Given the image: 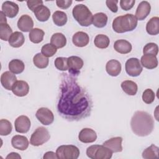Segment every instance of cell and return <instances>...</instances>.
I'll list each match as a JSON object with an SVG mask.
<instances>
[{"mask_svg":"<svg viewBox=\"0 0 159 159\" xmlns=\"http://www.w3.org/2000/svg\"><path fill=\"white\" fill-rule=\"evenodd\" d=\"M57 111L65 119L80 120L90 116L93 101L89 94L77 82L75 76L61 74Z\"/></svg>","mask_w":159,"mask_h":159,"instance_id":"obj_1","label":"cell"},{"mask_svg":"<svg viewBox=\"0 0 159 159\" xmlns=\"http://www.w3.org/2000/svg\"><path fill=\"white\" fill-rule=\"evenodd\" d=\"M130 127L132 132L138 136L145 137L152 133L154 127L153 119L145 111H137L133 115Z\"/></svg>","mask_w":159,"mask_h":159,"instance_id":"obj_2","label":"cell"},{"mask_svg":"<svg viewBox=\"0 0 159 159\" xmlns=\"http://www.w3.org/2000/svg\"><path fill=\"white\" fill-rule=\"evenodd\" d=\"M137 25V19L132 14H126L116 17L112 22V29L117 33L132 31Z\"/></svg>","mask_w":159,"mask_h":159,"instance_id":"obj_3","label":"cell"},{"mask_svg":"<svg viewBox=\"0 0 159 159\" xmlns=\"http://www.w3.org/2000/svg\"><path fill=\"white\" fill-rule=\"evenodd\" d=\"M74 19L83 27H88L93 22V14L88 7L82 4L76 5L72 11Z\"/></svg>","mask_w":159,"mask_h":159,"instance_id":"obj_4","label":"cell"},{"mask_svg":"<svg viewBox=\"0 0 159 159\" xmlns=\"http://www.w3.org/2000/svg\"><path fill=\"white\" fill-rule=\"evenodd\" d=\"M86 155L92 159H109L112 157V152L103 145H93L87 148Z\"/></svg>","mask_w":159,"mask_h":159,"instance_id":"obj_5","label":"cell"},{"mask_svg":"<svg viewBox=\"0 0 159 159\" xmlns=\"http://www.w3.org/2000/svg\"><path fill=\"white\" fill-rule=\"evenodd\" d=\"M79 148L73 145H63L58 147L56 155L60 159H76L80 155Z\"/></svg>","mask_w":159,"mask_h":159,"instance_id":"obj_6","label":"cell"},{"mask_svg":"<svg viewBox=\"0 0 159 159\" xmlns=\"http://www.w3.org/2000/svg\"><path fill=\"white\" fill-rule=\"evenodd\" d=\"M50 138L48 130L43 127H39L32 133L30 143L33 146H40L47 142Z\"/></svg>","mask_w":159,"mask_h":159,"instance_id":"obj_7","label":"cell"},{"mask_svg":"<svg viewBox=\"0 0 159 159\" xmlns=\"http://www.w3.org/2000/svg\"><path fill=\"white\" fill-rule=\"evenodd\" d=\"M126 73L130 76L136 77L142 71V66L139 60L137 58H130L127 60L125 65Z\"/></svg>","mask_w":159,"mask_h":159,"instance_id":"obj_8","label":"cell"},{"mask_svg":"<svg viewBox=\"0 0 159 159\" xmlns=\"http://www.w3.org/2000/svg\"><path fill=\"white\" fill-rule=\"evenodd\" d=\"M35 116L38 120L45 125L52 124L54 120L53 112L47 107L39 108L36 112Z\"/></svg>","mask_w":159,"mask_h":159,"instance_id":"obj_9","label":"cell"},{"mask_svg":"<svg viewBox=\"0 0 159 159\" xmlns=\"http://www.w3.org/2000/svg\"><path fill=\"white\" fill-rule=\"evenodd\" d=\"M83 60L77 56H71L68 58V65L70 74L75 76L80 73V70L83 66Z\"/></svg>","mask_w":159,"mask_h":159,"instance_id":"obj_10","label":"cell"},{"mask_svg":"<svg viewBox=\"0 0 159 159\" xmlns=\"http://www.w3.org/2000/svg\"><path fill=\"white\" fill-rule=\"evenodd\" d=\"M30 120L26 116H19L14 122L15 130L17 132L24 134L27 133L30 127Z\"/></svg>","mask_w":159,"mask_h":159,"instance_id":"obj_11","label":"cell"},{"mask_svg":"<svg viewBox=\"0 0 159 159\" xmlns=\"http://www.w3.org/2000/svg\"><path fill=\"white\" fill-rule=\"evenodd\" d=\"M2 12L8 17L14 18L19 12L18 5L12 1H5L2 4Z\"/></svg>","mask_w":159,"mask_h":159,"instance_id":"obj_12","label":"cell"},{"mask_svg":"<svg viewBox=\"0 0 159 159\" xmlns=\"http://www.w3.org/2000/svg\"><path fill=\"white\" fill-rule=\"evenodd\" d=\"M12 93L17 96L23 97L26 96L29 91V86L28 83L22 80L16 81L12 88Z\"/></svg>","mask_w":159,"mask_h":159,"instance_id":"obj_13","label":"cell"},{"mask_svg":"<svg viewBox=\"0 0 159 159\" xmlns=\"http://www.w3.org/2000/svg\"><path fill=\"white\" fill-rule=\"evenodd\" d=\"M79 140L83 143H92L96 141L97 134L96 132L89 128H84L79 133Z\"/></svg>","mask_w":159,"mask_h":159,"instance_id":"obj_14","label":"cell"},{"mask_svg":"<svg viewBox=\"0 0 159 159\" xmlns=\"http://www.w3.org/2000/svg\"><path fill=\"white\" fill-rule=\"evenodd\" d=\"M151 10V6L148 1H143L139 3L136 11L135 17L139 20H144L150 14Z\"/></svg>","mask_w":159,"mask_h":159,"instance_id":"obj_15","label":"cell"},{"mask_svg":"<svg viewBox=\"0 0 159 159\" xmlns=\"http://www.w3.org/2000/svg\"><path fill=\"white\" fill-rule=\"evenodd\" d=\"M16 81H17V77L11 71H5L1 75V84L7 90H12V88Z\"/></svg>","mask_w":159,"mask_h":159,"instance_id":"obj_16","label":"cell"},{"mask_svg":"<svg viewBox=\"0 0 159 159\" xmlns=\"http://www.w3.org/2000/svg\"><path fill=\"white\" fill-rule=\"evenodd\" d=\"M34 26L32 18L27 14L22 15L17 21V27L19 29L24 32L30 31Z\"/></svg>","mask_w":159,"mask_h":159,"instance_id":"obj_17","label":"cell"},{"mask_svg":"<svg viewBox=\"0 0 159 159\" xmlns=\"http://www.w3.org/2000/svg\"><path fill=\"white\" fill-rule=\"evenodd\" d=\"M12 146L19 150H25L29 147V140L27 138L23 135H16L12 137L11 139Z\"/></svg>","mask_w":159,"mask_h":159,"instance_id":"obj_18","label":"cell"},{"mask_svg":"<svg viewBox=\"0 0 159 159\" xmlns=\"http://www.w3.org/2000/svg\"><path fill=\"white\" fill-rule=\"evenodd\" d=\"M122 138L120 137H112L104 142L103 145L109 148L113 152H120L122 150Z\"/></svg>","mask_w":159,"mask_h":159,"instance_id":"obj_19","label":"cell"},{"mask_svg":"<svg viewBox=\"0 0 159 159\" xmlns=\"http://www.w3.org/2000/svg\"><path fill=\"white\" fill-rule=\"evenodd\" d=\"M89 41V37L88 34L84 32H77L72 37L73 44L78 47H83L87 45Z\"/></svg>","mask_w":159,"mask_h":159,"instance_id":"obj_20","label":"cell"},{"mask_svg":"<svg viewBox=\"0 0 159 159\" xmlns=\"http://www.w3.org/2000/svg\"><path fill=\"white\" fill-rule=\"evenodd\" d=\"M121 64L116 60H110L106 65V70L107 73L112 76H118L121 71Z\"/></svg>","mask_w":159,"mask_h":159,"instance_id":"obj_21","label":"cell"},{"mask_svg":"<svg viewBox=\"0 0 159 159\" xmlns=\"http://www.w3.org/2000/svg\"><path fill=\"white\" fill-rule=\"evenodd\" d=\"M114 48L116 52L119 53L127 54L131 52L132 45L129 42L126 40H117L114 42Z\"/></svg>","mask_w":159,"mask_h":159,"instance_id":"obj_22","label":"cell"},{"mask_svg":"<svg viewBox=\"0 0 159 159\" xmlns=\"http://www.w3.org/2000/svg\"><path fill=\"white\" fill-rule=\"evenodd\" d=\"M142 65L149 70L154 69L158 66V60L156 56L153 55H143L140 60Z\"/></svg>","mask_w":159,"mask_h":159,"instance_id":"obj_23","label":"cell"},{"mask_svg":"<svg viewBox=\"0 0 159 159\" xmlns=\"http://www.w3.org/2000/svg\"><path fill=\"white\" fill-rule=\"evenodd\" d=\"M34 12L36 18L40 22L47 21L50 16V11L49 9L43 4L37 7Z\"/></svg>","mask_w":159,"mask_h":159,"instance_id":"obj_24","label":"cell"},{"mask_svg":"<svg viewBox=\"0 0 159 159\" xmlns=\"http://www.w3.org/2000/svg\"><path fill=\"white\" fill-rule=\"evenodd\" d=\"M25 41V38L22 33L16 31L12 33L9 39V45L14 48H19L21 47Z\"/></svg>","mask_w":159,"mask_h":159,"instance_id":"obj_25","label":"cell"},{"mask_svg":"<svg viewBox=\"0 0 159 159\" xmlns=\"http://www.w3.org/2000/svg\"><path fill=\"white\" fill-rule=\"evenodd\" d=\"M146 30L149 35H156L159 33V17H153L147 23Z\"/></svg>","mask_w":159,"mask_h":159,"instance_id":"obj_26","label":"cell"},{"mask_svg":"<svg viewBox=\"0 0 159 159\" xmlns=\"http://www.w3.org/2000/svg\"><path fill=\"white\" fill-rule=\"evenodd\" d=\"M121 88L127 94L130 96L136 94L138 90L137 84L131 80H125L122 82Z\"/></svg>","mask_w":159,"mask_h":159,"instance_id":"obj_27","label":"cell"},{"mask_svg":"<svg viewBox=\"0 0 159 159\" xmlns=\"http://www.w3.org/2000/svg\"><path fill=\"white\" fill-rule=\"evenodd\" d=\"M50 42L57 48H61L66 45V39L63 34L58 32L52 35Z\"/></svg>","mask_w":159,"mask_h":159,"instance_id":"obj_28","label":"cell"},{"mask_svg":"<svg viewBox=\"0 0 159 159\" xmlns=\"http://www.w3.org/2000/svg\"><path fill=\"white\" fill-rule=\"evenodd\" d=\"M25 68L24 62L19 59L12 60L9 63V70L14 74H19L23 72Z\"/></svg>","mask_w":159,"mask_h":159,"instance_id":"obj_29","label":"cell"},{"mask_svg":"<svg viewBox=\"0 0 159 159\" xmlns=\"http://www.w3.org/2000/svg\"><path fill=\"white\" fill-rule=\"evenodd\" d=\"M107 22V16L103 12H98L95 14L93 17V24L98 28H102L105 27Z\"/></svg>","mask_w":159,"mask_h":159,"instance_id":"obj_30","label":"cell"},{"mask_svg":"<svg viewBox=\"0 0 159 159\" xmlns=\"http://www.w3.org/2000/svg\"><path fill=\"white\" fill-rule=\"evenodd\" d=\"M44 35L45 33L43 30L39 28H34L30 31L29 37L32 42L39 43L43 40Z\"/></svg>","mask_w":159,"mask_h":159,"instance_id":"obj_31","label":"cell"},{"mask_svg":"<svg viewBox=\"0 0 159 159\" xmlns=\"http://www.w3.org/2000/svg\"><path fill=\"white\" fill-rule=\"evenodd\" d=\"M159 154V148L154 144L145 149L142 153V157L145 159H153L158 158Z\"/></svg>","mask_w":159,"mask_h":159,"instance_id":"obj_32","label":"cell"},{"mask_svg":"<svg viewBox=\"0 0 159 159\" xmlns=\"http://www.w3.org/2000/svg\"><path fill=\"white\" fill-rule=\"evenodd\" d=\"M33 62L35 66L39 68L43 69L46 68L48 65V58L42 53H38L33 58Z\"/></svg>","mask_w":159,"mask_h":159,"instance_id":"obj_33","label":"cell"},{"mask_svg":"<svg viewBox=\"0 0 159 159\" xmlns=\"http://www.w3.org/2000/svg\"><path fill=\"white\" fill-rule=\"evenodd\" d=\"M52 19L54 24L57 26H63L67 22V16L63 11H57L52 15Z\"/></svg>","mask_w":159,"mask_h":159,"instance_id":"obj_34","label":"cell"},{"mask_svg":"<svg viewBox=\"0 0 159 159\" xmlns=\"http://www.w3.org/2000/svg\"><path fill=\"white\" fill-rule=\"evenodd\" d=\"M110 43V40L107 36L104 34L97 35L94 40L95 46L99 48H106Z\"/></svg>","mask_w":159,"mask_h":159,"instance_id":"obj_35","label":"cell"},{"mask_svg":"<svg viewBox=\"0 0 159 159\" xmlns=\"http://www.w3.org/2000/svg\"><path fill=\"white\" fill-rule=\"evenodd\" d=\"M12 34V30L7 23H0V38L4 41L9 40Z\"/></svg>","mask_w":159,"mask_h":159,"instance_id":"obj_36","label":"cell"},{"mask_svg":"<svg viewBox=\"0 0 159 159\" xmlns=\"http://www.w3.org/2000/svg\"><path fill=\"white\" fill-rule=\"evenodd\" d=\"M12 129L11 123L7 119H1L0 120V135L2 136L8 135Z\"/></svg>","mask_w":159,"mask_h":159,"instance_id":"obj_37","label":"cell"},{"mask_svg":"<svg viewBox=\"0 0 159 159\" xmlns=\"http://www.w3.org/2000/svg\"><path fill=\"white\" fill-rule=\"evenodd\" d=\"M57 51V48L51 43H47L43 45L41 48L42 54L46 57H51L53 56Z\"/></svg>","mask_w":159,"mask_h":159,"instance_id":"obj_38","label":"cell"},{"mask_svg":"<svg viewBox=\"0 0 159 159\" xmlns=\"http://www.w3.org/2000/svg\"><path fill=\"white\" fill-rule=\"evenodd\" d=\"M158 52V47L155 43H148L146 44L143 49V55H153L157 56Z\"/></svg>","mask_w":159,"mask_h":159,"instance_id":"obj_39","label":"cell"},{"mask_svg":"<svg viewBox=\"0 0 159 159\" xmlns=\"http://www.w3.org/2000/svg\"><path fill=\"white\" fill-rule=\"evenodd\" d=\"M54 64L55 67L60 71H66L68 69V58L57 57L55 60Z\"/></svg>","mask_w":159,"mask_h":159,"instance_id":"obj_40","label":"cell"},{"mask_svg":"<svg viewBox=\"0 0 159 159\" xmlns=\"http://www.w3.org/2000/svg\"><path fill=\"white\" fill-rule=\"evenodd\" d=\"M155 98V94L154 92L151 89H145L142 94V100L143 101L148 104L152 103Z\"/></svg>","mask_w":159,"mask_h":159,"instance_id":"obj_41","label":"cell"},{"mask_svg":"<svg viewBox=\"0 0 159 159\" xmlns=\"http://www.w3.org/2000/svg\"><path fill=\"white\" fill-rule=\"evenodd\" d=\"M135 2V0H121L120 1V6L123 10L129 11L134 7Z\"/></svg>","mask_w":159,"mask_h":159,"instance_id":"obj_42","label":"cell"},{"mask_svg":"<svg viewBox=\"0 0 159 159\" xmlns=\"http://www.w3.org/2000/svg\"><path fill=\"white\" fill-rule=\"evenodd\" d=\"M43 4V1L41 0H29L27 1V5L28 8L32 12H34L35 9L39 6Z\"/></svg>","mask_w":159,"mask_h":159,"instance_id":"obj_43","label":"cell"},{"mask_svg":"<svg viewBox=\"0 0 159 159\" xmlns=\"http://www.w3.org/2000/svg\"><path fill=\"white\" fill-rule=\"evenodd\" d=\"M117 0H107L106 1V6L112 12H117L118 11V7H117Z\"/></svg>","mask_w":159,"mask_h":159,"instance_id":"obj_44","label":"cell"},{"mask_svg":"<svg viewBox=\"0 0 159 159\" xmlns=\"http://www.w3.org/2000/svg\"><path fill=\"white\" fill-rule=\"evenodd\" d=\"M73 1L71 0H57L56 4L57 6L61 9H66L70 7Z\"/></svg>","mask_w":159,"mask_h":159,"instance_id":"obj_45","label":"cell"},{"mask_svg":"<svg viewBox=\"0 0 159 159\" xmlns=\"http://www.w3.org/2000/svg\"><path fill=\"white\" fill-rule=\"evenodd\" d=\"M43 159H50V158H58L57 156L56 155V153L53 152H46L43 157Z\"/></svg>","mask_w":159,"mask_h":159,"instance_id":"obj_46","label":"cell"},{"mask_svg":"<svg viewBox=\"0 0 159 159\" xmlns=\"http://www.w3.org/2000/svg\"><path fill=\"white\" fill-rule=\"evenodd\" d=\"M6 159H20L21 157L19 155V153H16V152H11L10 153L6 158Z\"/></svg>","mask_w":159,"mask_h":159,"instance_id":"obj_47","label":"cell"},{"mask_svg":"<svg viewBox=\"0 0 159 159\" xmlns=\"http://www.w3.org/2000/svg\"><path fill=\"white\" fill-rule=\"evenodd\" d=\"M1 14V20H0V23H7V19L6 17V15L2 12H0Z\"/></svg>","mask_w":159,"mask_h":159,"instance_id":"obj_48","label":"cell"}]
</instances>
